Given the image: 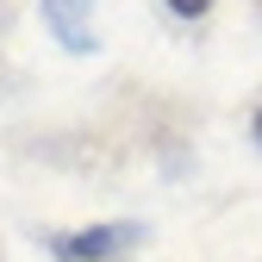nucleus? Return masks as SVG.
Wrapping results in <instances>:
<instances>
[{
	"label": "nucleus",
	"mask_w": 262,
	"mask_h": 262,
	"mask_svg": "<svg viewBox=\"0 0 262 262\" xmlns=\"http://www.w3.org/2000/svg\"><path fill=\"white\" fill-rule=\"evenodd\" d=\"M131 244H144V231L138 225H81V231H56L50 237V256H62V262H113V256H125Z\"/></svg>",
	"instance_id": "nucleus-1"
},
{
	"label": "nucleus",
	"mask_w": 262,
	"mask_h": 262,
	"mask_svg": "<svg viewBox=\"0 0 262 262\" xmlns=\"http://www.w3.org/2000/svg\"><path fill=\"white\" fill-rule=\"evenodd\" d=\"M94 0H44V25L56 31L62 50H94V25H88Z\"/></svg>",
	"instance_id": "nucleus-2"
},
{
	"label": "nucleus",
	"mask_w": 262,
	"mask_h": 262,
	"mask_svg": "<svg viewBox=\"0 0 262 262\" xmlns=\"http://www.w3.org/2000/svg\"><path fill=\"white\" fill-rule=\"evenodd\" d=\"M169 13H181V19H200V13H212V0H169Z\"/></svg>",
	"instance_id": "nucleus-3"
},
{
	"label": "nucleus",
	"mask_w": 262,
	"mask_h": 262,
	"mask_svg": "<svg viewBox=\"0 0 262 262\" xmlns=\"http://www.w3.org/2000/svg\"><path fill=\"white\" fill-rule=\"evenodd\" d=\"M250 138H256V144H262V106H256V119H250Z\"/></svg>",
	"instance_id": "nucleus-4"
}]
</instances>
